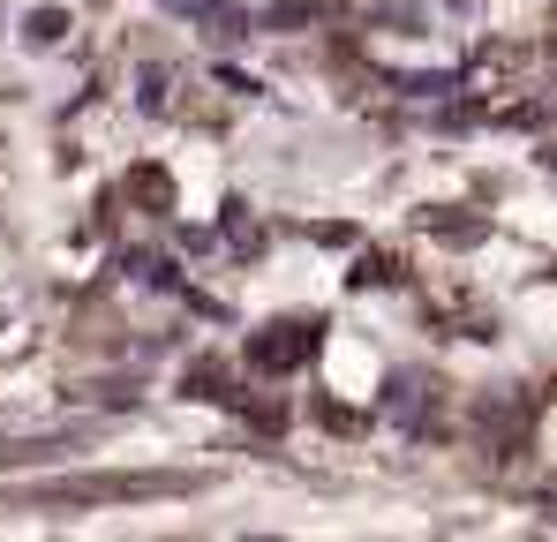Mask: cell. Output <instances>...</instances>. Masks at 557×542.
Returning <instances> with one entry per match:
<instances>
[{"instance_id": "cell-1", "label": "cell", "mask_w": 557, "mask_h": 542, "mask_svg": "<svg viewBox=\"0 0 557 542\" xmlns=\"http://www.w3.org/2000/svg\"><path fill=\"white\" fill-rule=\"evenodd\" d=\"M309 355H317V324H272V332L249 340V361L264 377H286V369H301Z\"/></svg>"}, {"instance_id": "cell-2", "label": "cell", "mask_w": 557, "mask_h": 542, "mask_svg": "<svg viewBox=\"0 0 557 542\" xmlns=\"http://www.w3.org/2000/svg\"><path fill=\"white\" fill-rule=\"evenodd\" d=\"M61 30H69V15H61V8H38V15H30V38H38V46H53Z\"/></svg>"}, {"instance_id": "cell-3", "label": "cell", "mask_w": 557, "mask_h": 542, "mask_svg": "<svg viewBox=\"0 0 557 542\" xmlns=\"http://www.w3.org/2000/svg\"><path fill=\"white\" fill-rule=\"evenodd\" d=\"M136 196H144V204H166L174 188H166V174H151V167H144V174H136Z\"/></svg>"}]
</instances>
